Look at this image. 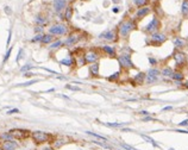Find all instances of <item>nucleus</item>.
<instances>
[{
    "label": "nucleus",
    "mask_w": 188,
    "mask_h": 150,
    "mask_svg": "<svg viewBox=\"0 0 188 150\" xmlns=\"http://www.w3.org/2000/svg\"><path fill=\"white\" fill-rule=\"evenodd\" d=\"M120 150H121V149H120Z\"/></svg>",
    "instance_id": "nucleus-60"
},
{
    "label": "nucleus",
    "mask_w": 188,
    "mask_h": 150,
    "mask_svg": "<svg viewBox=\"0 0 188 150\" xmlns=\"http://www.w3.org/2000/svg\"><path fill=\"white\" fill-rule=\"evenodd\" d=\"M127 123H106L105 125H107V126H111V128H119V126H124V125H126Z\"/></svg>",
    "instance_id": "nucleus-33"
},
{
    "label": "nucleus",
    "mask_w": 188,
    "mask_h": 150,
    "mask_svg": "<svg viewBox=\"0 0 188 150\" xmlns=\"http://www.w3.org/2000/svg\"><path fill=\"white\" fill-rule=\"evenodd\" d=\"M36 82H38V80H31V81H29V82L20 83V85H18V86H24V87H26V86H30V85H32V83H36Z\"/></svg>",
    "instance_id": "nucleus-39"
},
{
    "label": "nucleus",
    "mask_w": 188,
    "mask_h": 150,
    "mask_svg": "<svg viewBox=\"0 0 188 150\" xmlns=\"http://www.w3.org/2000/svg\"><path fill=\"white\" fill-rule=\"evenodd\" d=\"M173 58L175 61V64L178 66V68H184L187 63V55L181 51V50H176L173 54Z\"/></svg>",
    "instance_id": "nucleus-6"
},
{
    "label": "nucleus",
    "mask_w": 188,
    "mask_h": 150,
    "mask_svg": "<svg viewBox=\"0 0 188 150\" xmlns=\"http://www.w3.org/2000/svg\"><path fill=\"white\" fill-rule=\"evenodd\" d=\"M151 12V8L149 6H144V7H139L137 11H136V14H135V18L136 20H141L143 19L144 17H147L149 13Z\"/></svg>",
    "instance_id": "nucleus-13"
},
{
    "label": "nucleus",
    "mask_w": 188,
    "mask_h": 150,
    "mask_svg": "<svg viewBox=\"0 0 188 150\" xmlns=\"http://www.w3.org/2000/svg\"><path fill=\"white\" fill-rule=\"evenodd\" d=\"M0 147L4 150H17L19 148L18 143L14 142V140H12V141H4Z\"/></svg>",
    "instance_id": "nucleus-15"
},
{
    "label": "nucleus",
    "mask_w": 188,
    "mask_h": 150,
    "mask_svg": "<svg viewBox=\"0 0 188 150\" xmlns=\"http://www.w3.org/2000/svg\"><path fill=\"white\" fill-rule=\"evenodd\" d=\"M150 120H154V119H152L151 117H148V116H147L145 118H143V122H150Z\"/></svg>",
    "instance_id": "nucleus-50"
},
{
    "label": "nucleus",
    "mask_w": 188,
    "mask_h": 150,
    "mask_svg": "<svg viewBox=\"0 0 188 150\" xmlns=\"http://www.w3.org/2000/svg\"><path fill=\"white\" fill-rule=\"evenodd\" d=\"M18 112H19L18 109H13V110H10V111L7 112V115H13V113H18Z\"/></svg>",
    "instance_id": "nucleus-44"
},
{
    "label": "nucleus",
    "mask_w": 188,
    "mask_h": 150,
    "mask_svg": "<svg viewBox=\"0 0 188 150\" xmlns=\"http://www.w3.org/2000/svg\"><path fill=\"white\" fill-rule=\"evenodd\" d=\"M100 39L107 41V42H117L118 41V31L110 29V30H105L102 33L99 35Z\"/></svg>",
    "instance_id": "nucleus-8"
},
{
    "label": "nucleus",
    "mask_w": 188,
    "mask_h": 150,
    "mask_svg": "<svg viewBox=\"0 0 188 150\" xmlns=\"http://www.w3.org/2000/svg\"><path fill=\"white\" fill-rule=\"evenodd\" d=\"M66 88L72 89V91H80V88H79V87H74V86H70V85H67V86H66Z\"/></svg>",
    "instance_id": "nucleus-43"
},
{
    "label": "nucleus",
    "mask_w": 188,
    "mask_h": 150,
    "mask_svg": "<svg viewBox=\"0 0 188 150\" xmlns=\"http://www.w3.org/2000/svg\"><path fill=\"white\" fill-rule=\"evenodd\" d=\"M120 147L123 148V149H125V150H138V149H136V148H133V147H131V146H127V144H125V143H120Z\"/></svg>",
    "instance_id": "nucleus-38"
},
{
    "label": "nucleus",
    "mask_w": 188,
    "mask_h": 150,
    "mask_svg": "<svg viewBox=\"0 0 188 150\" xmlns=\"http://www.w3.org/2000/svg\"><path fill=\"white\" fill-rule=\"evenodd\" d=\"M5 12H6V13H8V14L11 13V10H10V7H8V6H6V7H5Z\"/></svg>",
    "instance_id": "nucleus-52"
},
{
    "label": "nucleus",
    "mask_w": 188,
    "mask_h": 150,
    "mask_svg": "<svg viewBox=\"0 0 188 150\" xmlns=\"http://www.w3.org/2000/svg\"><path fill=\"white\" fill-rule=\"evenodd\" d=\"M112 11H113V12H114V13H118V12H119V11H120V7H119V6H114V7H113V10H112Z\"/></svg>",
    "instance_id": "nucleus-46"
},
{
    "label": "nucleus",
    "mask_w": 188,
    "mask_h": 150,
    "mask_svg": "<svg viewBox=\"0 0 188 150\" xmlns=\"http://www.w3.org/2000/svg\"><path fill=\"white\" fill-rule=\"evenodd\" d=\"M181 13L184 18H188V0H184L181 5Z\"/></svg>",
    "instance_id": "nucleus-24"
},
{
    "label": "nucleus",
    "mask_w": 188,
    "mask_h": 150,
    "mask_svg": "<svg viewBox=\"0 0 188 150\" xmlns=\"http://www.w3.org/2000/svg\"><path fill=\"white\" fill-rule=\"evenodd\" d=\"M160 76H161V72H160L158 69H156V68H151V69H149L148 73H147L145 82H147L148 85H152V83H155V82L158 81Z\"/></svg>",
    "instance_id": "nucleus-9"
},
{
    "label": "nucleus",
    "mask_w": 188,
    "mask_h": 150,
    "mask_svg": "<svg viewBox=\"0 0 188 150\" xmlns=\"http://www.w3.org/2000/svg\"><path fill=\"white\" fill-rule=\"evenodd\" d=\"M35 74L33 73H30V72H26V73H24V76H26V78H30V76H33Z\"/></svg>",
    "instance_id": "nucleus-48"
},
{
    "label": "nucleus",
    "mask_w": 188,
    "mask_h": 150,
    "mask_svg": "<svg viewBox=\"0 0 188 150\" xmlns=\"http://www.w3.org/2000/svg\"><path fill=\"white\" fill-rule=\"evenodd\" d=\"M49 33L54 36H64L68 33V26L64 24H54L49 27Z\"/></svg>",
    "instance_id": "nucleus-4"
},
{
    "label": "nucleus",
    "mask_w": 188,
    "mask_h": 150,
    "mask_svg": "<svg viewBox=\"0 0 188 150\" xmlns=\"http://www.w3.org/2000/svg\"><path fill=\"white\" fill-rule=\"evenodd\" d=\"M174 45H175V48L178 50H181V49H184L186 47V41L184 38H181V37H176L174 39Z\"/></svg>",
    "instance_id": "nucleus-20"
},
{
    "label": "nucleus",
    "mask_w": 188,
    "mask_h": 150,
    "mask_svg": "<svg viewBox=\"0 0 188 150\" xmlns=\"http://www.w3.org/2000/svg\"><path fill=\"white\" fill-rule=\"evenodd\" d=\"M53 42H54V35H51V33L43 35V38L41 41V43H43V44H51Z\"/></svg>",
    "instance_id": "nucleus-22"
},
{
    "label": "nucleus",
    "mask_w": 188,
    "mask_h": 150,
    "mask_svg": "<svg viewBox=\"0 0 188 150\" xmlns=\"http://www.w3.org/2000/svg\"><path fill=\"white\" fill-rule=\"evenodd\" d=\"M60 64L62 66H67V67H73V66H76V60L74 57H67V58H63L60 61Z\"/></svg>",
    "instance_id": "nucleus-19"
},
{
    "label": "nucleus",
    "mask_w": 188,
    "mask_h": 150,
    "mask_svg": "<svg viewBox=\"0 0 188 150\" xmlns=\"http://www.w3.org/2000/svg\"><path fill=\"white\" fill-rule=\"evenodd\" d=\"M35 32H36V33H43V26L37 25V26L35 27Z\"/></svg>",
    "instance_id": "nucleus-40"
},
{
    "label": "nucleus",
    "mask_w": 188,
    "mask_h": 150,
    "mask_svg": "<svg viewBox=\"0 0 188 150\" xmlns=\"http://www.w3.org/2000/svg\"><path fill=\"white\" fill-rule=\"evenodd\" d=\"M133 1V4L139 8V7H144V6H147V4H148V0H132Z\"/></svg>",
    "instance_id": "nucleus-28"
},
{
    "label": "nucleus",
    "mask_w": 188,
    "mask_h": 150,
    "mask_svg": "<svg viewBox=\"0 0 188 150\" xmlns=\"http://www.w3.org/2000/svg\"><path fill=\"white\" fill-rule=\"evenodd\" d=\"M149 62H150L151 66H156V64H157V60H155V58H152V57H149Z\"/></svg>",
    "instance_id": "nucleus-42"
},
{
    "label": "nucleus",
    "mask_w": 188,
    "mask_h": 150,
    "mask_svg": "<svg viewBox=\"0 0 188 150\" xmlns=\"http://www.w3.org/2000/svg\"><path fill=\"white\" fill-rule=\"evenodd\" d=\"M93 143H95V144H98V146H100V147H102V148H106V149H112L108 144H105V143H102V142H99V141H93Z\"/></svg>",
    "instance_id": "nucleus-37"
},
{
    "label": "nucleus",
    "mask_w": 188,
    "mask_h": 150,
    "mask_svg": "<svg viewBox=\"0 0 188 150\" xmlns=\"http://www.w3.org/2000/svg\"><path fill=\"white\" fill-rule=\"evenodd\" d=\"M173 74H174V70L170 68V67H166V68H163L162 69V72H161V75L163 76V78H173Z\"/></svg>",
    "instance_id": "nucleus-21"
},
{
    "label": "nucleus",
    "mask_w": 188,
    "mask_h": 150,
    "mask_svg": "<svg viewBox=\"0 0 188 150\" xmlns=\"http://www.w3.org/2000/svg\"><path fill=\"white\" fill-rule=\"evenodd\" d=\"M21 54H23V49H20V50H19V54H18V57H17V60H16L17 62H19V60H20V57H21Z\"/></svg>",
    "instance_id": "nucleus-47"
},
{
    "label": "nucleus",
    "mask_w": 188,
    "mask_h": 150,
    "mask_svg": "<svg viewBox=\"0 0 188 150\" xmlns=\"http://www.w3.org/2000/svg\"><path fill=\"white\" fill-rule=\"evenodd\" d=\"M35 23H36L37 25L43 26V25H45V24H47V19H45V17H44V16L38 14V16H36V18H35Z\"/></svg>",
    "instance_id": "nucleus-25"
},
{
    "label": "nucleus",
    "mask_w": 188,
    "mask_h": 150,
    "mask_svg": "<svg viewBox=\"0 0 188 150\" xmlns=\"http://www.w3.org/2000/svg\"><path fill=\"white\" fill-rule=\"evenodd\" d=\"M141 136H142V138H143V140L148 141V142H149V143H151L154 147H156V148L158 147V144H157V143H156V142H155V141L151 138V137H149V136H147V135H141Z\"/></svg>",
    "instance_id": "nucleus-31"
},
{
    "label": "nucleus",
    "mask_w": 188,
    "mask_h": 150,
    "mask_svg": "<svg viewBox=\"0 0 188 150\" xmlns=\"http://www.w3.org/2000/svg\"><path fill=\"white\" fill-rule=\"evenodd\" d=\"M145 78H147V73H143V72L137 73L135 75V78H133V80H132L133 86H142V85H144Z\"/></svg>",
    "instance_id": "nucleus-14"
},
{
    "label": "nucleus",
    "mask_w": 188,
    "mask_h": 150,
    "mask_svg": "<svg viewBox=\"0 0 188 150\" xmlns=\"http://www.w3.org/2000/svg\"><path fill=\"white\" fill-rule=\"evenodd\" d=\"M42 38H43V33H37V35L31 39V42H32V43H35V42H41Z\"/></svg>",
    "instance_id": "nucleus-35"
},
{
    "label": "nucleus",
    "mask_w": 188,
    "mask_h": 150,
    "mask_svg": "<svg viewBox=\"0 0 188 150\" xmlns=\"http://www.w3.org/2000/svg\"><path fill=\"white\" fill-rule=\"evenodd\" d=\"M187 62H188V55H187Z\"/></svg>",
    "instance_id": "nucleus-58"
},
{
    "label": "nucleus",
    "mask_w": 188,
    "mask_h": 150,
    "mask_svg": "<svg viewBox=\"0 0 188 150\" xmlns=\"http://www.w3.org/2000/svg\"><path fill=\"white\" fill-rule=\"evenodd\" d=\"M13 140H18V141H21V140H26L29 137H31V131L29 130H24V129H12L8 131Z\"/></svg>",
    "instance_id": "nucleus-5"
},
{
    "label": "nucleus",
    "mask_w": 188,
    "mask_h": 150,
    "mask_svg": "<svg viewBox=\"0 0 188 150\" xmlns=\"http://www.w3.org/2000/svg\"><path fill=\"white\" fill-rule=\"evenodd\" d=\"M72 17H73V7L72 6H67L66 12H64V19L67 21H69L72 19Z\"/></svg>",
    "instance_id": "nucleus-26"
},
{
    "label": "nucleus",
    "mask_w": 188,
    "mask_h": 150,
    "mask_svg": "<svg viewBox=\"0 0 188 150\" xmlns=\"http://www.w3.org/2000/svg\"><path fill=\"white\" fill-rule=\"evenodd\" d=\"M66 8H67V1L66 0H54V10H55V12L61 13Z\"/></svg>",
    "instance_id": "nucleus-16"
},
{
    "label": "nucleus",
    "mask_w": 188,
    "mask_h": 150,
    "mask_svg": "<svg viewBox=\"0 0 188 150\" xmlns=\"http://www.w3.org/2000/svg\"><path fill=\"white\" fill-rule=\"evenodd\" d=\"M42 150H55L53 147H45V148H43Z\"/></svg>",
    "instance_id": "nucleus-53"
},
{
    "label": "nucleus",
    "mask_w": 188,
    "mask_h": 150,
    "mask_svg": "<svg viewBox=\"0 0 188 150\" xmlns=\"http://www.w3.org/2000/svg\"><path fill=\"white\" fill-rule=\"evenodd\" d=\"M63 45V42L62 41H60V39H57V41H55V42H53L51 44H50V49H57V48H60V47H62Z\"/></svg>",
    "instance_id": "nucleus-27"
},
{
    "label": "nucleus",
    "mask_w": 188,
    "mask_h": 150,
    "mask_svg": "<svg viewBox=\"0 0 188 150\" xmlns=\"http://www.w3.org/2000/svg\"><path fill=\"white\" fill-rule=\"evenodd\" d=\"M185 87H186V88H188V81L186 82V83H185Z\"/></svg>",
    "instance_id": "nucleus-55"
},
{
    "label": "nucleus",
    "mask_w": 188,
    "mask_h": 150,
    "mask_svg": "<svg viewBox=\"0 0 188 150\" xmlns=\"http://www.w3.org/2000/svg\"><path fill=\"white\" fill-rule=\"evenodd\" d=\"M166 41H167V36H166L164 33H162V32H155V33H152V35L150 36V42H149V44L155 45V47H158V45L163 44Z\"/></svg>",
    "instance_id": "nucleus-10"
},
{
    "label": "nucleus",
    "mask_w": 188,
    "mask_h": 150,
    "mask_svg": "<svg viewBox=\"0 0 188 150\" xmlns=\"http://www.w3.org/2000/svg\"><path fill=\"white\" fill-rule=\"evenodd\" d=\"M0 150H4V149H2V148H1V147H0Z\"/></svg>",
    "instance_id": "nucleus-57"
},
{
    "label": "nucleus",
    "mask_w": 188,
    "mask_h": 150,
    "mask_svg": "<svg viewBox=\"0 0 188 150\" xmlns=\"http://www.w3.org/2000/svg\"><path fill=\"white\" fill-rule=\"evenodd\" d=\"M117 1H118V0H113V2H117Z\"/></svg>",
    "instance_id": "nucleus-56"
},
{
    "label": "nucleus",
    "mask_w": 188,
    "mask_h": 150,
    "mask_svg": "<svg viewBox=\"0 0 188 150\" xmlns=\"http://www.w3.org/2000/svg\"><path fill=\"white\" fill-rule=\"evenodd\" d=\"M11 52H12V48H10L8 50H7V52H6V55H5V57H4V62H6L8 58H10V55H11Z\"/></svg>",
    "instance_id": "nucleus-41"
},
{
    "label": "nucleus",
    "mask_w": 188,
    "mask_h": 150,
    "mask_svg": "<svg viewBox=\"0 0 188 150\" xmlns=\"http://www.w3.org/2000/svg\"><path fill=\"white\" fill-rule=\"evenodd\" d=\"M170 150H174V149H170Z\"/></svg>",
    "instance_id": "nucleus-59"
},
{
    "label": "nucleus",
    "mask_w": 188,
    "mask_h": 150,
    "mask_svg": "<svg viewBox=\"0 0 188 150\" xmlns=\"http://www.w3.org/2000/svg\"><path fill=\"white\" fill-rule=\"evenodd\" d=\"M117 60H118V63L120 64V67L123 69H133L136 68L133 62L131 61V55L130 54H121L119 56H117Z\"/></svg>",
    "instance_id": "nucleus-3"
},
{
    "label": "nucleus",
    "mask_w": 188,
    "mask_h": 150,
    "mask_svg": "<svg viewBox=\"0 0 188 150\" xmlns=\"http://www.w3.org/2000/svg\"><path fill=\"white\" fill-rule=\"evenodd\" d=\"M11 35H12V32L10 31V32H8V38H7V45H10V41H11Z\"/></svg>",
    "instance_id": "nucleus-51"
},
{
    "label": "nucleus",
    "mask_w": 188,
    "mask_h": 150,
    "mask_svg": "<svg viewBox=\"0 0 188 150\" xmlns=\"http://www.w3.org/2000/svg\"><path fill=\"white\" fill-rule=\"evenodd\" d=\"M0 140H2V142H4V141H12L13 137H12V135H11L10 132H5V134L0 135Z\"/></svg>",
    "instance_id": "nucleus-29"
},
{
    "label": "nucleus",
    "mask_w": 188,
    "mask_h": 150,
    "mask_svg": "<svg viewBox=\"0 0 188 150\" xmlns=\"http://www.w3.org/2000/svg\"><path fill=\"white\" fill-rule=\"evenodd\" d=\"M137 29V24L135 19H124L119 25H118V35L121 38H127L130 33Z\"/></svg>",
    "instance_id": "nucleus-1"
},
{
    "label": "nucleus",
    "mask_w": 188,
    "mask_h": 150,
    "mask_svg": "<svg viewBox=\"0 0 188 150\" xmlns=\"http://www.w3.org/2000/svg\"><path fill=\"white\" fill-rule=\"evenodd\" d=\"M88 69H90V73H91V75H92L93 78H98V76H99L100 64H99L98 62H95V63H91V64L88 66Z\"/></svg>",
    "instance_id": "nucleus-18"
},
{
    "label": "nucleus",
    "mask_w": 188,
    "mask_h": 150,
    "mask_svg": "<svg viewBox=\"0 0 188 150\" xmlns=\"http://www.w3.org/2000/svg\"><path fill=\"white\" fill-rule=\"evenodd\" d=\"M174 81H178V82H181L184 79H185V75H184V73L182 72H180V70H176V72H174V74H173V78H172Z\"/></svg>",
    "instance_id": "nucleus-23"
},
{
    "label": "nucleus",
    "mask_w": 188,
    "mask_h": 150,
    "mask_svg": "<svg viewBox=\"0 0 188 150\" xmlns=\"http://www.w3.org/2000/svg\"><path fill=\"white\" fill-rule=\"evenodd\" d=\"M101 50L104 54H106L110 57H117V51H115L114 47H112V45H102Z\"/></svg>",
    "instance_id": "nucleus-17"
},
{
    "label": "nucleus",
    "mask_w": 188,
    "mask_h": 150,
    "mask_svg": "<svg viewBox=\"0 0 188 150\" xmlns=\"http://www.w3.org/2000/svg\"><path fill=\"white\" fill-rule=\"evenodd\" d=\"M63 144H64V141H61V140L53 141V148H54V149H58V148H61Z\"/></svg>",
    "instance_id": "nucleus-30"
},
{
    "label": "nucleus",
    "mask_w": 188,
    "mask_h": 150,
    "mask_svg": "<svg viewBox=\"0 0 188 150\" xmlns=\"http://www.w3.org/2000/svg\"><path fill=\"white\" fill-rule=\"evenodd\" d=\"M31 138L36 144H44V143L51 142L54 136L48 132H43V131H33V132H31Z\"/></svg>",
    "instance_id": "nucleus-2"
},
{
    "label": "nucleus",
    "mask_w": 188,
    "mask_h": 150,
    "mask_svg": "<svg viewBox=\"0 0 188 150\" xmlns=\"http://www.w3.org/2000/svg\"><path fill=\"white\" fill-rule=\"evenodd\" d=\"M80 39H81L80 32H73V33H70V35L68 36V38L63 42V44H64L66 47H73V45H75Z\"/></svg>",
    "instance_id": "nucleus-12"
},
{
    "label": "nucleus",
    "mask_w": 188,
    "mask_h": 150,
    "mask_svg": "<svg viewBox=\"0 0 188 150\" xmlns=\"http://www.w3.org/2000/svg\"><path fill=\"white\" fill-rule=\"evenodd\" d=\"M160 27H161V21H160V19L155 16L152 19H151V21L145 26V29H144V31L147 32V33H150V35H152V33H155V32H158V30H160Z\"/></svg>",
    "instance_id": "nucleus-7"
},
{
    "label": "nucleus",
    "mask_w": 188,
    "mask_h": 150,
    "mask_svg": "<svg viewBox=\"0 0 188 150\" xmlns=\"http://www.w3.org/2000/svg\"><path fill=\"white\" fill-rule=\"evenodd\" d=\"M119 75H120V72H115L114 74H112V76H108L107 80H108V81H114V80L119 79Z\"/></svg>",
    "instance_id": "nucleus-34"
},
{
    "label": "nucleus",
    "mask_w": 188,
    "mask_h": 150,
    "mask_svg": "<svg viewBox=\"0 0 188 150\" xmlns=\"http://www.w3.org/2000/svg\"><path fill=\"white\" fill-rule=\"evenodd\" d=\"M32 68H33V66H31V64H26V66H24V67L20 68V72H21V73H26V72H29V70L32 69Z\"/></svg>",
    "instance_id": "nucleus-36"
},
{
    "label": "nucleus",
    "mask_w": 188,
    "mask_h": 150,
    "mask_svg": "<svg viewBox=\"0 0 188 150\" xmlns=\"http://www.w3.org/2000/svg\"><path fill=\"white\" fill-rule=\"evenodd\" d=\"M139 115H142V116H149L150 113H149L148 111H141V112H139Z\"/></svg>",
    "instance_id": "nucleus-49"
},
{
    "label": "nucleus",
    "mask_w": 188,
    "mask_h": 150,
    "mask_svg": "<svg viewBox=\"0 0 188 150\" xmlns=\"http://www.w3.org/2000/svg\"><path fill=\"white\" fill-rule=\"evenodd\" d=\"M180 124V126H188V119H186V120H182L181 123H179Z\"/></svg>",
    "instance_id": "nucleus-45"
},
{
    "label": "nucleus",
    "mask_w": 188,
    "mask_h": 150,
    "mask_svg": "<svg viewBox=\"0 0 188 150\" xmlns=\"http://www.w3.org/2000/svg\"><path fill=\"white\" fill-rule=\"evenodd\" d=\"M84 57H85V61H86V63H95V62H98V60H99V52H98V50L96 49H91V50H87L85 54H84Z\"/></svg>",
    "instance_id": "nucleus-11"
},
{
    "label": "nucleus",
    "mask_w": 188,
    "mask_h": 150,
    "mask_svg": "<svg viewBox=\"0 0 188 150\" xmlns=\"http://www.w3.org/2000/svg\"><path fill=\"white\" fill-rule=\"evenodd\" d=\"M86 134H87V135H90V136H93V137L98 138V140H101V141H104V142H106V141H107V138H106V137H104V136H100V135H98V134H94V132H91V131H86Z\"/></svg>",
    "instance_id": "nucleus-32"
},
{
    "label": "nucleus",
    "mask_w": 188,
    "mask_h": 150,
    "mask_svg": "<svg viewBox=\"0 0 188 150\" xmlns=\"http://www.w3.org/2000/svg\"><path fill=\"white\" fill-rule=\"evenodd\" d=\"M167 110H172V107L168 106V107H164V109H163V111H167Z\"/></svg>",
    "instance_id": "nucleus-54"
}]
</instances>
